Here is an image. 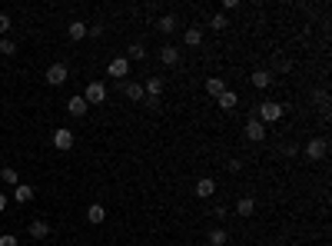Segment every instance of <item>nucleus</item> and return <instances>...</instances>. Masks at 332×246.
Instances as JSON below:
<instances>
[{
    "mask_svg": "<svg viewBox=\"0 0 332 246\" xmlns=\"http://www.w3.org/2000/svg\"><path fill=\"white\" fill-rule=\"evenodd\" d=\"M83 100H87V107H93V103H103V100H107V87H103L100 80L87 83V93H83Z\"/></svg>",
    "mask_w": 332,
    "mask_h": 246,
    "instance_id": "obj_1",
    "label": "nucleus"
},
{
    "mask_svg": "<svg viewBox=\"0 0 332 246\" xmlns=\"http://www.w3.org/2000/svg\"><path fill=\"white\" fill-rule=\"evenodd\" d=\"M326 153H329V140L316 137V140H309V143H306V157L309 160H326Z\"/></svg>",
    "mask_w": 332,
    "mask_h": 246,
    "instance_id": "obj_2",
    "label": "nucleus"
},
{
    "mask_svg": "<svg viewBox=\"0 0 332 246\" xmlns=\"http://www.w3.org/2000/svg\"><path fill=\"white\" fill-rule=\"evenodd\" d=\"M282 117V107L279 103H263V107L256 110V120L259 123H272V120H279Z\"/></svg>",
    "mask_w": 332,
    "mask_h": 246,
    "instance_id": "obj_3",
    "label": "nucleus"
},
{
    "mask_svg": "<svg viewBox=\"0 0 332 246\" xmlns=\"http://www.w3.org/2000/svg\"><path fill=\"white\" fill-rule=\"evenodd\" d=\"M47 83H50V87L67 83V63H50V67H47Z\"/></svg>",
    "mask_w": 332,
    "mask_h": 246,
    "instance_id": "obj_4",
    "label": "nucleus"
},
{
    "mask_svg": "<svg viewBox=\"0 0 332 246\" xmlns=\"http://www.w3.org/2000/svg\"><path fill=\"white\" fill-rule=\"evenodd\" d=\"M266 137V123H259L256 117H249L246 120V140H252V143H259V140Z\"/></svg>",
    "mask_w": 332,
    "mask_h": 246,
    "instance_id": "obj_5",
    "label": "nucleus"
},
{
    "mask_svg": "<svg viewBox=\"0 0 332 246\" xmlns=\"http://www.w3.org/2000/svg\"><path fill=\"white\" fill-rule=\"evenodd\" d=\"M53 146H56V150H73V130L60 126V130L53 133Z\"/></svg>",
    "mask_w": 332,
    "mask_h": 246,
    "instance_id": "obj_6",
    "label": "nucleus"
},
{
    "mask_svg": "<svg viewBox=\"0 0 332 246\" xmlns=\"http://www.w3.org/2000/svg\"><path fill=\"white\" fill-rule=\"evenodd\" d=\"M110 77H116V80H126V77H130V60H126V57L110 60Z\"/></svg>",
    "mask_w": 332,
    "mask_h": 246,
    "instance_id": "obj_7",
    "label": "nucleus"
},
{
    "mask_svg": "<svg viewBox=\"0 0 332 246\" xmlns=\"http://www.w3.org/2000/svg\"><path fill=\"white\" fill-rule=\"evenodd\" d=\"M30 236L33 240H47V236H50V223L47 220H33L30 223Z\"/></svg>",
    "mask_w": 332,
    "mask_h": 246,
    "instance_id": "obj_8",
    "label": "nucleus"
},
{
    "mask_svg": "<svg viewBox=\"0 0 332 246\" xmlns=\"http://www.w3.org/2000/svg\"><path fill=\"white\" fill-rule=\"evenodd\" d=\"M160 60L166 63V67H173V63H180V47H173V44H166L163 50H160Z\"/></svg>",
    "mask_w": 332,
    "mask_h": 246,
    "instance_id": "obj_9",
    "label": "nucleus"
},
{
    "mask_svg": "<svg viewBox=\"0 0 332 246\" xmlns=\"http://www.w3.org/2000/svg\"><path fill=\"white\" fill-rule=\"evenodd\" d=\"M143 93H150V100H160V93H163V80L160 77H150L143 87Z\"/></svg>",
    "mask_w": 332,
    "mask_h": 246,
    "instance_id": "obj_10",
    "label": "nucleus"
},
{
    "mask_svg": "<svg viewBox=\"0 0 332 246\" xmlns=\"http://www.w3.org/2000/svg\"><path fill=\"white\" fill-rule=\"evenodd\" d=\"M249 83H252V87H259V90H266L272 83V73H269V70H256V73L249 77Z\"/></svg>",
    "mask_w": 332,
    "mask_h": 246,
    "instance_id": "obj_11",
    "label": "nucleus"
},
{
    "mask_svg": "<svg viewBox=\"0 0 332 246\" xmlns=\"http://www.w3.org/2000/svg\"><path fill=\"white\" fill-rule=\"evenodd\" d=\"M67 110H70L73 117H83L90 107H87V100H83V97H70V100H67Z\"/></svg>",
    "mask_w": 332,
    "mask_h": 246,
    "instance_id": "obj_12",
    "label": "nucleus"
},
{
    "mask_svg": "<svg viewBox=\"0 0 332 246\" xmlns=\"http://www.w3.org/2000/svg\"><path fill=\"white\" fill-rule=\"evenodd\" d=\"M256 213V200L252 196H243V200L236 203V216H252Z\"/></svg>",
    "mask_w": 332,
    "mask_h": 246,
    "instance_id": "obj_13",
    "label": "nucleus"
},
{
    "mask_svg": "<svg viewBox=\"0 0 332 246\" xmlns=\"http://www.w3.org/2000/svg\"><path fill=\"white\" fill-rule=\"evenodd\" d=\"M33 196H37V193H33V186H24V183L13 186V200H17V203H30Z\"/></svg>",
    "mask_w": 332,
    "mask_h": 246,
    "instance_id": "obj_14",
    "label": "nucleus"
},
{
    "mask_svg": "<svg viewBox=\"0 0 332 246\" xmlns=\"http://www.w3.org/2000/svg\"><path fill=\"white\" fill-rule=\"evenodd\" d=\"M206 240H209V246H226L229 233H226L223 226H216V230H209V233H206Z\"/></svg>",
    "mask_w": 332,
    "mask_h": 246,
    "instance_id": "obj_15",
    "label": "nucleus"
},
{
    "mask_svg": "<svg viewBox=\"0 0 332 246\" xmlns=\"http://www.w3.org/2000/svg\"><path fill=\"white\" fill-rule=\"evenodd\" d=\"M176 24H180V20H176L173 13H166V17H160V20H157V30H160V33H173V30H176Z\"/></svg>",
    "mask_w": 332,
    "mask_h": 246,
    "instance_id": "obj_16",
    "label": "nucleus"
},
{
    "mask_svg": "<svg viewBox=\"0 0 332 246\" xmlns=\"http://www.w3.org/2000/svg\"><path fill=\"white\" fill-rule=\"evenodd\" d=\"M216 100H220V107L223 110H236V103H239V97L232 93V90H223L220 97H216Z\"/></svg>",
    "mask_w": 332,
    "mask_h": 246,
    "instance_id": "obj_17",
    "label": "nucleus"
},
{
    "mask_svg": "<svg viewBox=\"0 0 332 246\" xmlns=\"http://www.w3.org/2000/svg\"><path fill=\"white\" fill-rule=\"evenodd\" d=\"M123 93L130 97V100H143V87H140V83H130V80H123Z\"/></svg>",
    "mask_w": 332,
    "mask_h": 246,
    "instance_id": "obj_18",
    "label": "nucleus"
},
{
    "mask_svg": "<svg viewBox=\"0 0 332 246\" xmlns=\"http://www.w3.org/2000/svg\"><path fill=\"white\" fill-rule=\"evenodd\" d=\"M183 40H186V47H200L203 44V30L200 27H189V30L183 33Z\"/></svg>",
    "mask_w": 332,
    "mask_h": 246,
    "instance_id": "obj_19",
    "label": "nucleus"
},
{
    "mask_svg": "<svg viewBox=\"0 0 332 246\" xmlns=\"http://www.w3.org/2000/svg\"><path fill=\"white\" fill-rule=\"evenodd\" d=\"M213 193H216V183L209 177H203L200 183H196V196H213Z\"/></svg>",
    "mask_w": 332,
    "mask_h": 246,
    "instance_id": "obj_20",
    "label": "nucleus"
},
{
    "mask_svg": "<svg viewBox=\"0 0 332 246\" xmlns=\"http://www.w3.org/2000/svg\"><path fill=\"white\" fill-rule=\"evenodd\" d=\"M87 220H90V223H103V220H107V210H103L100 203H93V206L87 210Z\"/></svg>",
    "mask_w": 332,
    "mask_h": 246,
    "instance_id": "obj_21",
    "label": "nucleus"
},
{
    "mask_svg": "<svg viewBox=\"0 0 332 246\" xmlns=\"http://www.w3.org/2000/svg\"><path fill=\"white\" fill-rule=\"evenodd\" d=\"M223 90H226V83L220 80V77H209V80H206V93L209 97H220Z\"/></svg>",
    "mask_w": 332,
    "mask_h": 246,
    "instance_id": "obj_22",
    "label": "nucleus"
},
{
    "mask_svg": "<svg viewBox=\"0 0 332 246\" xmlns=\"http://www.w3.org/2000/svg\"><path fill=\"white\" fill-rule=\"evenodd\" d=\"M126 60H146V47L140 44V40H136V44H130V50H126Z\"/></svg>",
    "mask_w": 332,
    "mask_h": 246,
    "instance_id": "obj_23",
    "label": "nucleus"
},
{
    "mask_svg": "<svg viewBox=\"0 0 332 246\" xmlns=\"http://www.w3.org/2000/svg\"><path fill=\"white\" fill-rule=\"evenodd\" d=\"M67 33H70V40H83V37H87V24H80V20H73Z\"/></svg>",
    "mask_w": 332,
    "mask_h": 246,
    "instance_id": "obj_24",
    "label": "nucleus"
},
{
    "mask_svg": "<svg viewBox=\"0 0 332 246\" xmlns=\"http://www.w3.org/2000/svg\"><path fill=\"white\" fill-rule=\"evenodd\" d=\"M0 180H4V183H10V186L20 183V177H17V170H13V166H4V170H0Z\"/></svg>",
    "mask_w": 332,
    "mask_h": 246,
    "instance_id": "obj_25",
    "label": "nucleus"
},
{
    "mask_svg": "<svg viewBox=\"0 0 332 246\" xmlns=\"http://www.w3.org/2000/svg\"><path fill=\"white\" fill-rule=\"evenodd\" d=\"M313 100L319 103V110H329V93H326V90H316V93H313Z\"/></svg>",
    "mask_w": 332,
    "mask_h": 246,
    "instance_id": "obj_26",
    "label": "nucleus"
},
{
    "mask_svg": "<svg viewBox=\"0 0 332 246\" xmlns=\"http://www.w3.org/2000/svg\"><path fill=\"white\" fill-rule=\"evenodd\" d=\"M209 24H213V30H226V24H229V20H226V13H216Z\"/></svg>",
    "mask_w": 332,
    "mask_h": 246,
    "instance_id": "obj_27",
    "label": "nucleus"
},
{
    "mask_svg": "<svg viewBox=\"0 0 332 246\" xmlns=\"http://www.w3.org/2000/svg\"><path fill=\"white\" fill-rule=\"evenodd\" d=\"M13 50H17V44H13V40H0V53H4V57H10Z\"/></svg>",
    "mask_w": 332,
    "mask_h": 246,
    "instance_id": "obj_28",
    "label": "nucleus"
},
{
    "mask_svg": "<svg viewBox=\"0 0 332 246\" xmlns=\"http://www.w3.org/2000/svg\"><path fill=\"white\" fill-rule=\"evenodd\" d=\"M272 67L286 73V70H292V60H289V57H276V63H272Z\"/></svg>",
    "mask_w": 332,
    "mask_h": 246,
    "instance_id": "obj_29",
    "label": "nucleus"
},
{
    "mask_svg": "<svg viewBox=\"0 0 332 246\" xmlns=\"http://www.w3.org/2000/svg\"><path fill=\"white\" fill-rule=\"evenodd\" d=\"M0 246H17V236H13V233H4V236H0Z\"/></svg>",
    "mask_w": 332,
    "mask_h": 246,
    "instance_id": "obj_30",
    "label": "nucleus"
},
{
    "mask_svg": "<svg viewBox=\"0 0 332 246\" xmlns=\"http://www.w3.org/2000/svg\"><path fill=\"white\" fill-rule=\"evenodd\" d=\"M282 153H286V157H296V153H299V146H296V143H282Z\"/></svg>",
    "mask_w": 332,
    "mask_h": 246,
    "instance_id": "obj_31",
    "label": "nucleus"
},
{
    "mask_svg": "<svg viewBox=\"0 0 332 246\" xmlns=\"http://www.w3.org/2000/svg\"><path fill=\"white\" fill-rule=\"evenodd\" d=\"M10 30V17H7V13H0V33H7Z\"/></svg>",
    "mask_w": 332,
    "mask_h": 246,
    "instance_id": "obj_32",
    "label": "nucleus"
},
{
    "mask_svg": "<svg viewBox=\"0 0 332 246\" xmlns=\"http://www.w3.org/2000/svg\"><path fill=\"white\" fill-rule=\"evenodd\" d=\"M213 216H216V220H226V216H229V210H226V206H216Z\"/></svg>",
    "mask_w": 332,
    "mask_h": 246,
    "instance_id": "obj_33",
    "label": "nucleus"
},
{
    "mask_svg": "<svg viewBox=\"0 0 332 246\" xmlns=\"http://www.w3.org/2000/svg\"><path fill=\"white\" fill-rule=\"evenodd\" d=\"M4 210H7V196L0 193V213H4Z\"/></svg>",
    "mask_w": 332,
    "mask_h": 246,
    "instance_id": "obj_34",
    "label": "nucleus"
}]
</instances>
